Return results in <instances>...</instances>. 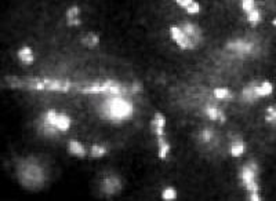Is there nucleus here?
<instances>
[{
  "label": "nucleus",
  "instance_id": "obj_1",
  "mask_svg": "<svg viewBox=\"0 0 276 201\" xmlns=\"http://www.w3.org/2000/svg\"><path fill=\"white\" fill-rule=\"evenodd\" d=\"M101 119L109 123H127L136 115V105L127 95L104 97L100 105Z\"/></svg>",
  "mask_w": 276,
  "mask_h": 201
},
{
  "label": "nucleus",
  "instance_id": "obj_2",
  "mask_svg": "<svg viewBox=\"0 0 276 201\" xmlns=\"http://www.w3.org/2000/svg\"><path fill=\"white\" fill-rule=\"evenodd\" d=\"M17 178L20 185L26 189L42 187L47 178L46 167L35 156L23 157L17 164Z\"/></svg>",
  "mask_w": 276,
  "mask_h": 201
},
{
  "label": "nucleus",
  "instance_id": "obj_3",
  "mask_svg": "<svg viewBox=\"0 0 276 201\" xmlns=\"http://www.w3.org/2000/svg\"><path fill=\"white\" fill-rule=\"evenodd\" d=\"M79 93L87 94V95H102V97H111V95H127L131 97L130 84L126 85L119 83L117 80H102V81H92L90 84H86L83 87H77Z\"/></svg>",
  "mask_w": 276,
  "mask_h": 201
},
{
  "label": "nucleus",
  "instance_id": "obj_4",
  "mask_svg": "<svg viewBox=\"0 0 276 201\" xmlns=\"http://www.w3.org/2000/svg\"><path fill=\"white\" fill-rule=\"evenodd\" d=\"M75 84L68 80L53 78H23V90H33V91H51V93H68Z\"/></svg>",
  "mask_w": 276,
  "mask_h": 201
},
{
  "label": "nucleus",
  "instance_id": "obj_5",
  "mask_svg": "<svg viewBox=\"0 0 276 201\" xmlns=\"http://www.w3.org/2000/svg\"><path fill=\"white\" fill-rule=\"evenodd\" d=\"M239 181L249 193V200L260 201V185H258V165L255 161H247L239 170Z\"/></svg>",
  "mask_w": 276,
  "mask_h": 201
},
{
  "label": "nucleus",
  "instance_id": "obj_6",
  "mask_svg": "<svg viewBox=\"0 0 276 201\" xmlns=\"http://www.w3.org/2000/svg\"><path fill=\"white\" fill-rule=\"evenodd\" d=\"M225 50L232 55L236 57H253V55L258 54L260 51V46L254 41L245 38H238V39L230 40V43L225 46Z\"/></svg>",
  "mask_w": 276,
  "mask_h": 201
},
{
  "label": "nucleus",
  "instance_id": "obj_7",
  "mask_svg": "<svg viewBox=\"0 0 276 201\" xmlns=\"http://www.w3.org/2000/svg\"><path fill=\"white\" fill-rule=\"evenodd\" d=\"M42 119H45L47 123L51 124L53 127H55L61 134H65L70 130L72 127V119L67 115V113H61L57 112L55 109H48L43 113Z\"/></svg>",
  "mask_w": 276,
  "mask_h": 201
},
{
  "label": "nucleus",
  "instance_id": "obj_8",
  "mask_svg": "<svg viewBox=\"0 0 276 201\" xmlns=\"http://www.w3.org/2000/svg\"><path fill=\"white\" fill-rule=\"evenodd\" d=\"M123 189L122 178L119 175H116L114 172H108L107 175H104L100 179V190L101 193L107 197H114L116 194H119Z\"/></svg>",
  "mask_w": 276,
  "mask_h": 201
},
{
  "label": "nucleus",
  "instance_id": "obj_9",
  "mask_svg": "<svg viewBox=\"0 0 276 201\" xmlns=\"http://www.w3.org/2000/svg\"><path fill=\"white\" fill-rule=\"evenodd\" d=\"M169 32L170 38L174 41V44H177L178 48H181V50H188V51L196 48V46L193 44V41L185 35V32L181 29L180 25H171Z\"/></svg>",
  "mask_w": 276,
  "mask_h": 201
},
{
  "label": "nucleus",
  "instance_id": "obj_10",
  "mask_svg": "<svg viewBox=\"0 0 276 201\" xmlns=\"http://www.w3.org/2000/svg\"><path fill=\"white\" fill-rule=\"evenodd\" d=\"M196 142L200 147L206 149V150H213L218 145V135L215 132L214 128L211 127H205L198 132V138Z\"/></svg>",
  "mask_w": 276,
  "mask_h": 201
},
{
  "label": "nucleus",
  "instance_id": "obj_11",
  "mask_svg": "<svg viewBox=\"0 0 276 201\" xmlns=\"http://www.w3.org/2000/svg\"><path fill=\"white\" fill-rule=\"evenodd\" d=\"M180 26L185 32V35L193 41V44L196 46V48L202 46V43H203V33H202V29H200L196 23L184 21V22L180 23Z\"/></svg>",
  "mask_w": 276,
  "mask_h": 201
},
{
  "label": "nucleus",
  "instance_id": "obj_12",
  "mask_svg": "<svg viewBox=\"0 0 276 201\" xmlns=\"http://www.w3.org/2000/svg\"><path fill=\"white\" fill-rule=\"evenodd\" d=\"M203 115L211 121H220V123L227 121V116H225L223 109L218 108L213 102H207L206 105L203 106Z\"/></svg>",
  "mask_w": 276,
  "mask_h": 201
},
{
  "label": "nucleus",
  "instance_id": "obj_13",
  "mask_svg": "<svg viewBox=\"0 0 276 201\" xmlns=\"http://www.w3.org/2000/svg\"><path fill=\"white\" fill-rule=\"evenodd\" d=\"M151 130L156 138L166 135V116L161 112H156L151 120Z\"/></svg>",
  "mask_w": 276,
  "mask_h": 201
},
{
  "label": "nucleus",
  "instance_id": "obj_14",
  "mask_svg": "<svg viewBox=\"0 0 276 201\" xmlns=\"http://www.w3.org/2000/svg\"><path fill=\"white\" fill-rule=\"evenodd\" d=\"M67 25L70 28H77L82 23V10L79 6H70L65 13Z\"/></svg>",
  "mask_w": 276,
  "mask_h": 201
},
{
  "label": "nucleus",
  "instance_id": "obj_15",
  "mask_svg": "<svg viewBox=\"0 0 276 201\" xmlns=\"http://www.w3.org/2000/svg\"><path fill=\"white\" fill-rule=\"evenodd\" d=\"M17 58H18V62L23 66H31L35 62V53L31 46H23L17 51Z\"/></svg>",
  "mask_w": 276,
  "mask_h": 201
},
{
  "label": "nucleus",
  "instance_id": "obj_16",
  "mask_svg": "<svg viewBox=\"0 0 276 201\" xmlns=\"http://www.w3.org/2000/svg\"><path fill=\"white\" fill-rule=\"evenodd\" d=\"M38 132L45 137V138H57L61 135V132L58 131L55 127H53L51 124H48L45 119H40L38 123Z\"/></svg>",
  "mask_w": 276,
  "mask_h": 201
},
{
  "label": "nucleus",
  "instance_id": "obj_17",
  "mask_svg": "<svg viewBox=\"0 0 276 201\" xmlns=\"http://www.w3.org/2000/svg\"><path fill=\"white\" fill-rule=\"evenodd\" d=\"M68 152L69 155H72L73 157H77V159H85L89 155L86 146L77 140H69L68 141Z\"/></svg>",
  "mask_w": 276,
  "mask_h": 201
},
{
  "label": "nucleus",
  "instance_id": "obj_18",
  "mask_svg": "<svg viewBox=\"0 0 276 201\" xmlns=\"http://www.w3.org/2000/svg\"><path fill=\"white\" fill-rule=\"evenodd\" d=\"M156 143H158V157L161 161H166L169 159L170 153H171V145H170L167 137H159L156 138Z\"/></svg>",
  "mask_w": 276,
  "mask_h": 201
},
{
  "label": "nucleus",
  "instance_id": "obj_19",
  "mask_svg": "<svg viewBox=\"0 0 276 201\" xmlns=\"http://www.w3.org/2000/svg\"><path fill=\"white\" fill-rule=\"evenodd\" d=\"M246 150H247V146H246L245 141L239 140V138H235L228 143V153L232 157H236V159L242 157L246 153Z\"/></svg>",
  "mask_w": 276,
  "mask_h": 201
},
{
  "label": "nucleus",
  "instance_id": "obj_20",
  "mask_svg": "<svg viewBox=\"0 0 276 201\" xmlns=\"http://www.w3.org/2000/svg\"><path fill=\"white\" fill-rule=\"evenodd\" d=\"M174 1L189 16H196V14H199L200 10H202L200 4L196 0H174Z\"/></svg>",
  "mask_w": 276,
  "mask_h": 201
},
{
  "label": "nucleus",
  "instance_id": "obj_21",
  "mask_svg": "<svg viewBox=\"0 0 276 201\" xmlns=\"http://www.w3.org/2000/svg\"><path fill=\"white\" fill-rule=\"evenodd\" d=\"M240 100H242V102H245V103H254L255 100H260L257 93H255V81L250 83L249 85H246L245 88L242 90Z\"/></svg>",
  "mask_w": 276,
  "mask_h": 201
},
{
  "label": "nucleus",
  "instance_id": "obj_22",
  "mask_svg": "<svg viewBox=\"0 0 276 201\" xmlns=\"http://www.w3.org/2000/svg\"><path fill=\"white\" fill-rule=\"evenodd\" d=\"M80 43L86 48H95L100 44V36L95 32H86L85 35L80 38Z\"/></svg>",
  "mask_w": 276,
  "mask_h": 201
},
{
  "label": "nucleus",
  "instance_id": "obj_23",
  "mask_svg": "<svg viewBox=\"0 0 276 201\" xmlns=\"http://www.w3.org/2000/svg\"><path fill=\"white\" fill-rule=\"evenodd\" d=\"M255 93L258 95V98L269 97L271 94L274 93V84L268 80L261 81V83H255Z\"/></svg>",
  "mask_w": 276,
  "mask_h": 201
},
{
  "label": "nucleus",
  "instance_id": "obj_24",
  "mask_svg": "<svg viewBox=\"0 0 276 201\" xmlns=\"http://www.w3.org/2000/svg\"><path fill=\"white\" fill-rule=\"evenodd\" d=\"M108 155V147L101 143H92L89 150V156L92 159H102Z\"/></svg>",
  "mask_w": 276,
  "mask_h": 201
},
{
  "label": "nucleus",
  "instance_id": "obj_25",
  "mask_svg": "<svg viewBox=\"0 0 276 201\" xmlns=\"http://www.w3.org/2000/svg\"><path fill=\"white\" fill-rule=\"evenodd\" d=\"M213 97L217 100H230L233 98V94L227 87H217L213 90Z\"/></svg>",
  "mask_w": 276,
  "mask_h": 201
},
{
  "label": "nucleus",
  "instance_id": "obj_26",
  "mask_svg": "<svg viewBox=\"0 0 276 201\" xmlns=\"http://www.w3.org/2000/svg\"><path fill=\"white\" fill-rule=\"evenodd\" d=\"M265 121L276 128V105H269L268 108L265 109Z\"/></svg>",
  "mask_w": 276,
  "mask_h": 201
},
{
  "label": "nucleus",
  "instance_id": "obj_27",
  "mask_svg": "<svg viewBox=\"0 0 276 201\" xmlns=\"http://www.w3.org/2000/svg\"><path fill=\"white\" fill-rule=\"evenodd\" d=\"M177 190L173 187V186H166L163 190H161V200L163 201H174L177 200Z\"/></svg>",
  "mask_w": 276,
  "mask_h": 201
},
{
  "label": "nucleus",
  "instance_id": "obj_28",
  "mask_svg": "<svg viewBox=\"0 0 276 201\" xmlns=\"http://www.w3.org/2000/svg\"><path fill=\"white\" fill-rule=\"evenodd\" d=\"M272 25L276 28V18H274V21H272Z\"/></svg>",
  "mask_w": 276,
  "mask_h": 201
}]
</instances>
